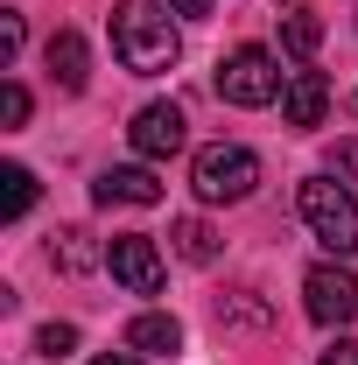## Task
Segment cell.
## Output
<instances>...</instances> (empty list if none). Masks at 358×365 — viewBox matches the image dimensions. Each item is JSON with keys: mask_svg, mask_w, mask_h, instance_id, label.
I'll return each instance as SVG.
<instances>
[{"mask_svg": "<svg viewBox=\"0 0 358 365\" xmlns=\"http://www.w3.org/2000/svg\"><path fill=\"white\" fill-rule=\"evenodd\" d=\"M295 211H302V225H310L337 260H352V253H358V197H352V182L310 176L302 190H295Z\"/></svg>", "mask_w": 358, "mask_h": 365, "instance_id": "obj_2", "label": "cell"}, {"mask_svg": "<svg viewBox=\"0 0 358 365\" xmlns=\"http://www.w3.org/2000/svg\"><path fill=\"white\" fill-rule=\"evenodd\" d=\"M352 113H358V91H352Z\"/></svg>", "mask_w": 358, "mask_h": 365, "instance_id": "obj_23", "label": "cell"}, {"mask_svg": "<svg viewBox=\"0 0 358 365\" xmlns=\"http://www.w3.org/2000/svg\"><path fill=\"white\" fill-rule=\"evenodd\" d=\"M127 351H140V359H176L183 351V323L169 317V309H140V317L127 323Z\"/></svg>", "mask_w": 358, "mask_h": 365, "instance_id": "obj_10", "label": "cell"}, {"mask_svg": "<svg viewBox=\"0 0 358 365\" xmlns=\"http://www.w3.org/2000/svg\"><path fill=\"white\" fill-rule=\"evenodd\" d=\"M43 63H49V78H56V91H85V78H91V49H85L78 29H56L49 49H43Z\"/></svg>", "mask_w": 358, "mask_h": 365, "instance_id": "obj_11", "label": "cell"}, {"mask_svg": "<svg viewBox=\"0 0 358 365\" xmlns=\"http://www.w3.org/2000/svg\"><path fill=\"white\" fill-rule=\"evenodd\" d=\"M0 182H7V197H0V218H7V225H14V218H29V211H36V169L7 162V169H0Z\"/></svg>", "mask_w": 358, "mask_h": 365, "instance_id": "obj_13", "label": "cell"}, {"mask_svg": "<svg viewBox=\"0 0 358 365\" xmlns=\"http://www.w3.org/2000/svg\"><path fill=\"white\" fill-rule=\"evenodd\" d=\"M113 56H120L134 78L176 71L183 36H176V21H169V0H120V7H113Z\"/></svg>", "mask_w": 358, "mask_h": 365, "instance_id": "obj_1", "label": "cell"}, {"mask_svg": "<svg viewBox=\"0 0 358 365\" xmlns=\"http://www.w3.org/2000/svg\"><path fill=\"white\" fill-rule=\"evenodd\" d=\"M49 260L63 274H85L91 260H106V253H91V232H56V246H49Z\"/></svg>", "mask_w": 358, "mask_h": 365, "instance_id": "obj_15", "label": "cell"}, {"mask_svg": "<svg viewBox=\"0 0 358 365\" xmlns=\"http://www.w3.org/2000/svg\"><path fill=\"white\" fill-rule=\"evenodd\" d=\"M91 197H98V204H162V176H155L148 162H127V169H98Z\"/></svg>", "mask_w": 358, "mask_h": 365, "instance_id": "obj_9", "label": "cell"}, {"mask_svg": "<svg viewBox=\"0 0 358 365\" xmlns=\"http://www.w3.org/2000/svg\"><path fill=\"white\" fill-rule=\"evenodd\" d=\"M211 85H218L225 106H239V113H260V106H274V98H281V85H288V78L274 71V56H267L260 43H239V49L218 63V78H211Z\"/></svg>", "mask_w": 358, "mask_h": 365, "instance_id": "obj_4", "label": "cell"}, {"mask_svg": "<svg viewBox=\"0 0 358 365\" xmlns=\"http://www.w3.org/2000/svg\"><path fill=\"white\" fill-rule=\"evenodd\" d=\"M0 120H7V134H14V127H29V85H21V78H7V85H0Z\"/></svg>", "mask_w": 358, "mask_h": 365, "instance_id": "obj_16", "label": "cell"}, {"mask_svg": "<svg viewBox=\"0 0 358 365\" xmlns=\"http://www.w3.org/2000/svg\"><path fill=\"white\" fill-rule=\"evenodd\" d=\"M127 140H134L140 162H169V155H183V140H190V120H183V106L155 98V106H140V113H134Z\"/></svg>", "mask_w": 358, "mask_h": 365, "instance_id": "obj_7", "label": "cell"}, {"mask_svg": "<svg viewBox=\"0 0 358 365\" xmlns=\"http://www.w3.org/2000/svg\"><path fill=\"white\" fill-rule=\"evenodd\" d=\"M302 309H310V323H323V330H352L358 323V274L337 267V260L310 267L302 274Z\"/></svg>", "mask_w": 358, "mask_h": 365, "instance_id": "obj_5", "label": "cell"}, {"mask_svg": "<svg viewBox=\"0 0 358 365\" xmlns=\"http://www.w3.org/2000/svg\"><path fill=\"white\" fill-rule=\"evenodd\" d=\"M316 365H358V337H337V344H330Z\"/></svg>", "mask_w": 358, "mask_h": 365, "instance_id": "obj_20", "label": "cell"}, {"mask_svg": "<svg viewBox=\"0 0 358 365\" xmlns=\"http://www.w3.org/2000/svg\"><path fill=\"white\" fill-rule=\"evenodd\" d=\"M21 36H29V29H21V14L7 7V14H0V63H14V56H21Z\"/></svg>", "mask_w": 358, "mask_h": 365, "instance_id": "obj_19", "label": "cell"}, {"mask_svg": "<svg viewBox=\"0 0 358 365\" xmlns=\"http://www.w3.org/2000/svg\"><path fill=\"white\" fill-rule=\"evenodd\" d=\"M91 365H140L134 351H106V359H91Z\"/></svg>", "mask_w": 358, "mask_h": 365, "instance_id": "obj_22", "label": "cell"}, {"mask_svg": "<svg viewBox=\"0 0 358 365\" xmlns=\"http://www.w3.org/2000/svg\"><path fill=\"white\" fill-rule=\"evenodd\" d=\"M323 113H330V78H323V71H288V85H281V120H288V127H323Z\"/></svg>", "mask_w": 358, "mask_h": 365, "instance_id": "obj_8", "label": "cell"}, {"mask_svg": "<svg viewBox=\"0 0 358 365\" xmlns=\"http://www.w3.org/2000/svg\"><path fill=\"white\" fill-rule=\"evenodd\" d=\"M330 176L358 190V140H330Z\"/></svg>", "mask_w": 358, "mask_h": 365, "instance_id": "obj_18", "label": "cell"}, {"mask_svg": "<svg viewBox=\"0 0 358 365\" xmlns=\"http://www.w3.org/2000/svg\"><path fill=\"white\" fill-rule=\"evenodd\" d=\"M106 267H113V281H120L127 295H162V281H169L162 253H155V239H140V232L106 239Z\"/></svg>", "mask_w": 358, "mask_h": 365, "instance_id": "obj_6", "label": "cell"}, {"mask_svg": "<svg viewBox=\"0 0 358 365\" xmlns=\"http://www.w3.org/2000/svg\"><path fill=\"white\" fill-rule=\"evenodd\" d=\"M36 351H43V359H71V351H78V330H71V323H43V330H36Z\"/></svg>", "mask_w": 358, "mask_h": 365, "instance_id": "obj_17", "label": "cell"}, {"mask_svg": "<svg viewBox=\"0 0 358 365\" xmlns=\"http://www.w3.org/2000/svg\"><path fill=\"white\" fill-rule=\"evenodd\" d=\"M169 246H176V260H190V267H211L218 260V232L204 225V218H176L169 225Z\"/></svg>", "mask_w": 358, "mask_h": 365, "instance_id": "obj_12", "label": "cell"}, {"mask_svg": "<svg viewBox=\"0 0 358 365\" xmlns=\"http://www.w3.org/2000/svg\"><path fill=\"white\" fill-rule=\"evenodd\" d=\"M169 14H183V21H204V14H211V0H169Z\"/></svg>", "mask_w": 358, "mask_h": 365, "instance_id": "obj_21", "label": "cell"}, {"mask_svg": "<svg viewBox=\"0 0 358 365\" xmlns=\"http://www.w3.org/2000/svg\"><path fill=\"white\" fill-rule=\"evenodd\" d=\"M190 190H197L204 204H246V197L260 190V155L239 148V140H211V148H197V162H190Z\"/></svg>", "mask_w": 358, "mask_h": 365, "instance_id": "obj_3", "label": "cell"}, {"mask_svg": "<svg viewBox=\"0 0 358 365\" xmlns=\"http://www.w3.org/2000/svg\"><path fill=\"white\" fill-rule=\"evenodd\" d=\"M281 43H288V56H316V43H323V21H316L310 7H288V14H281Z\"/></svg>", "mask_w": 358, "mask_h": 365, "instance_id": "obj_14", "label": "cell"}]
</instances>
